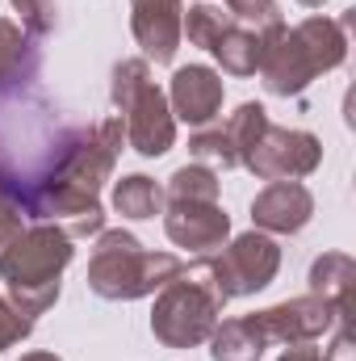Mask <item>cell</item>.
Returning a JSON list of instances; mask_svg holds the SVG:
<instances>
[{
    "instance_id": "6da1fadb",
    "label": "cell",
    "mask_w": 356,
    "mask_h": 361,
    "mask_svg": "<svg viewBox=\"0 0 356 361\" xmlns=\"http://www.w3.org/2000/svg\"><path fill=\"white\" fill-rule=\"evenodd\" d=\"M348 25L352 13L336 17H306L298 25H285L265 51L260 63V80L272 97H298L306 92L323 72H336L348 59Z\"/></svg>"
},
{
    "instance_id": "7a4b0ae2",
    "label": "cell",
    "mask_w": 356,
    "mask_h": 361,
    "mask_svg": "<svg viewBox=\"0 0 356 361\" xmlns=\"http://www.w3.org/2000/svg\"><path fill=\"white\" fill-rule=\"evenodd\" d=\"M76 248L72 235L51 227V223H25V231L0 252V277L8 290V302L25 315L38 319L59 302L63 269L72 265Z\"/></svg>"
},
{
    "instance_id": "3957f363",
    "label": "cell",
    "mask_w": 356,
    "mask_h": 361,
    "mask_svg": "<svg viewBox=\"0 0 356 361\" xmlns=\"http://www.w3.org/2000/svg\"><path fill=\"white\" fill-rule=\"evenodd\" d=\"M184 269L177 252H151L139 244V235L122 227H105L96 235V248L89 257V290L105 302H134L155 294Z\"/></svg>"
},
{
    "instance_id": "277c9868",
    "label": "cell",
    "mask_w": 356,
    "mask_h": 361,
    "mask_svg": "<svg viewBox=\"0 0 356 361\" xmlns=\"http://www.w3.org/2000/svg\"><path fill=\"white\" fill-rule=\"evenodd\" d=\"M109 97H113V109L122 118L126 147H134L143 160H155V156L172 152L177 118H172L168 92L151 80V63L147 59H122L113 68Z\"/></svg>"
},
{
    "instance_id": "5b68a950",
    "label": "cell",
    "mask_w": 356,
    "mask_h": 361,
    "mask_svg": "<svg viewBox=\"0 0 356 361\" xmlns=\"http://www.w3.org/2000/svg\"><path fill=\"white\" fill-rule=\"evenodd\" d=\"M222 298L218 290L193 269H184L155 290V307H151V336L164 345V349H197L210 341V332L218 328L222 319Z\"/></svg>"
},
{
    "instance_id": "8992f818",
    "label": "cell",
    "mask_w": 356,
    "mask_h": 361,
    "mask_svg": "<svg viewBox=\"0 0 356 361\" xmlns=\"http://www.w3.org/2000/svg\"><path fill=\"white\" fill-rule=\"evenodd\" d=\"M193 269L201 273L222 302L231 298H248V294H260L265 286H272V277L281 269V244L265 235V231H248V235H235L231 244H222L218 252H205L193 261Z\"/></svg>"
},
{
    "instance_id": "52a82bcc",
    "label": "cell",
    "mask_w": 356,
    "mask_h": 361,
    "mask_svg": "<svg viewBox=\"0 0 356 361\" xmlns=\"http://www.w3.org/2000/svg\"><path fill=\"white\" fill-rule=\"evenodd\" d=\"M122 143H126L122 118H105V122H96L89 130H72L59 143V152L51 156V164L30 180H59V185H72V189H84V193L101 197L105 180L117 169Z\"/></svg>"
},
{
    "instance_id": "ba28073f",
    "label": "cell",
    "mask_w": 356,
    "mask_h": 361,
    "mask_svg": "<svg viewBox=\"0 0 356 361\" xmlns=\"http://www.w3.org/2000/svg\"><path fill=\"white\" fill-rule=\"evenodd\" d=\"M323 164V143L310 130H289V126H272L256 139V147L243 156L239 169H248L260 180H302Z\"/></svg>"
},
{
    "instance_id": "9c48e42d",
    "label": "cell",
    "mask_w": 356,
    "mask_h": 361,
    "mask_svg": "<svg viewBox=\"0 0 356 361\" xmlns=\"http://www.w3.org/2000/svg\"><path fill=\"white\" fill-rule=\"evenodd\" d=\"M260 336L268 345H310L319 336H327L344 315L331 298H319V294H302V298H285L276 307H265L252 315Z\"/></svg>"
},
{
    "instance_id": "30bf717a",
    "label": "cell",
    "mask_w": 356,
    "mask_h": 361,
    "mask_svg": "<svg viewBox=\"0 0 356 361\" xmlns=\"http://www.w3.org/2000/svg\"><path fill=\"white\" fill-rule=\"evenodd\" d=\"M164 231L177 248L205 257L231 240V214L222 202H164Z\"/></svg>"
},
{
    "instance_id": "8fae6325",
    "label": "cell",
    "mask_w": 356,
    "mask_h": 361,
    "mask_svg": "<svg viewBox=\"0 0 356 361\" xmlns=\"http://www.w3.org/2000/svg\"><path fill=\"white\" fill-rule=\"evenodd\" d=\"M314 219V193L302 180H268L252 197V227L265 235H298Z\"/></svg>"
},
{
    "instance_id": "7c38bea8",
    "label": "cell",
    "mask_w": 356,
    "mask_h": 361,
    "mask_svg": "<svg viewBox=\"0 0 356 361\" xmlns=\"http://www.w3.org/2000/svg\"><path fill=\"white\" fill-rule=\"evenodd\" d=\"M222 72L205 68V63H189L172 72V85H168V105H172V118L189 122V126H210L218 114H222Z\"/></svg>"
},
{
    "instance_id": "4fadbf2b",
    "label": "cell",
    "mask_w": 356,
    "mask_h": 361,
    "mask_svg": "<svg viewBox=\"0 0 356 361\" xmlns=\"http://www.w3.org/2000/svg\"><path fill=\"white\" fill-rule=\"evenodd\" d=\"M180 0H130V34L143 47V59L172 63L180 51Z\"/></svg>"
},
{
    "instance_id": "5bb4252c",
    "label": "cell",
    "mask_w": 356,
    "mask_h": 361,
    "mask_svg": "<svg viewBox=\"0 0 356 361\" xmlns=\"http://www.w3.org/2000/svg\"><path fill=\"white\" fill-rule=\"evenodd\" d=\"M285 30V17H272L265 25H248V21H235L231 17V25L218 34V42L210 47V55L218 59V68L227 72V76H256L260 72V63H265V51L268 42L276 38Z\"/></svg>"
},
{
    "instance_id": "9a60e30c",
    "label": "cell",
    "mask_w": 356,
    "mask_h": 361,
    "mask_svg": "<svg viewBox=\"0 0 356 361\" xmlns=\"http://www.w3.org/2000/svg\"><path fill=\"white\" fill-rule=\"evenodd\" d=\"M34 76H38V47H34V38L17 21L0 17V97L30 89Z\"/></svg>"
},
{
    "instance_id": "2e32d148",
    "label": "cell",
    "mask_w": 356,
    "mask_h": 361,
    "mask_svg": "<svg viewBox=\"0 0 356 361\" xmlns=\"http://www.w3.org/2000/svg\"><path fill=\"white\" fill-rule=\"evenodd\" d=\"M352 286H356V265L348 252H323L310 265V294L331 298L344 319H352Z\"/></svg>"
},
{
    "instance_id": "e0dca14e",
    "label": "cell",
    "mask_w": 356,
    "mask_h": 361,
    "mask_svg": "<svg viewBox=\"0 0 356 361\" xmlns=\"http://www.w3.org/2000/svg\"><path fill=\"white\" fill-rule=\"evenodd\" d=\"M268 341L260 336L252 315H235V319H218V328L210 332V353L214 361H260Z\"/></svg>"
},
{
    "instance_id": "ac0fdd59",
    "label": "cell",
    "mask_w": 356,
    "mask_h": 361,
    "mask_svg": "<svg viewBox=\"0 0 356 361\" xmlns=\"http://www.w3.org/2000/svg\"><path fill=\"white\" fill-rule=\"evenodd\" d=\"M113 210L130 223L155 219V214H164V185L151 180L147 173H130V177L113 180Z\"/></svg>"
},
{
    "instance_id": "d6986e66",
    "label": "cell",
    "mask_w": 356,
    "mask_h": 361,
    "mask_svg": "<svg viewBox=\"0 0 356 361\" xmlns=\"http://www.w3.org/2000/svg\"><path fill=\"white\" fill-rule=\"evenodd\" d=\"M25 180L0 160V252L25 231Z\"/></svg>"
},
{
    "instance_id": "ffe728a7",
    "label": "cell",
    "mask_w": 356,
    "mask_h": 361,
    "mask_svg": "<svg viewBox=\"0 0 356 361\" xmlns=\"http://www.w3.org/2000/svg\"><path fill=\"white\" fill-rule=\"evenodd\" d=\"M222 193V180L214 169L205 164H184L168 177V189H164V202H218Z\"/></svg>"
},
{
    "instance_id": "44dd1931",
    "label": "cell",
    "mask_w": 356,
    "mask_h": 361,
    "mask_svg": "<svg viewBox=\"0 0 356 361\" xmlns=\"http://www.w3.org/2000/svg\"><path fill=\"white\" fill-rule=\"evenodd\" d=\"M227 25H231V13H227L222 4L201 0V4H189V8H184V17H180V38H189L193 47L210 51Z\"/></svg>"
},
{
    "instance_id": "7402d4cb",
    "label": "cell",
    "mask_w": 356,
    "mask_h": 361,
    "mask_svg": "<svg viewBox=\"0 0 356 361\" xmlns=\"http://www.w3.org/2000/svg\"><path fill=\"white\" fill-rule=\"evenodd\" d=\"M268 126V109L260 105V101H243L231 118H227V139H231V147H235V156H239V164H243V156L256 147V139L265 135Z\"/></svg>"
},
{
    "instance_id": "603a6c76",
    "label": "cell",
    "mask_w": 356,
    "mask_h": 361,
    "mask_svg": "<svg viewBox=\"0 0 356 361\" xmlns=\"http://www.w3.org/2000/svg\"><path fill=\"white\" fill-rule=\"evenodd\" d=\"M189 152H193L197 164H205V169H214V173L239 169V156H235V147H231V139H227L222 126H201V130L189 139Z\"/></svg>"
},
{
    "instance_id": "cb8c5ba5",
    "label": "cell",
    "mask_w": 356,
    "mask_h": 361,
    "mask_svg": "<svg viewBox=\"0 0 356 361\" xmlns=\"http://www.w3.org/2000/svg\"><path fill=\"white\" fill-rule=\"evenodd\" d=\"M8 4L17 8L21 30H25L30 38H46V34H55V25H59V8H55V0H8Z\"/></svg>"
},
{
    "instance_id": "d4e9b609",
    "label": "cell",
    "mask_w": 356,
    "mask_h": 361,
    "mask_svg": "<svg viewBox=\"0 0 356 361\" xmlns=\"http://www.w3.org/2000/svg\"><path fill=\"white\" fill-rule=\"evenodd\" d=\"M30 332H34V319H25L8 298H0V353L13 349V345H21Z\"/></svg>"
},
{
    "instance_id": "484cf974",
    "label": "cell",
    "mask_w": 356,
    "mask_h": 361,
    "mask_svg": "<svg viewBox=\"0 0 356 361\" xmlns=\"http://www.w3.org/2000/svg\"><path fill=\"white\" fill-rule=\"evenodd\" d=\"M222 4H227V13L235 21H248V25H265L272 17H281L276 13V0H222Z\"/></svg>"
},
{
    "instance_id": "4316f807",
    "label": "cell",
    "mask_w": 356,
    "mask_h": 361,
    "mask_svg": "<svg viewBox=\"0 0 356 361\" xmlns=\"http://www.w3.org/2000/svg\"><path fill=\"white\" fill-rule=\"evenodd\" d=\"M323 361H356L352 319H340L336 324V341H331V349H323Z\"/></svg>"
},
{
    "instance_id": "83f0119b",
    "label": "cell",
    "mask_w": 356,
    "mask_h": 361,
    "mask_svg": "<svg viewBox=\"0 0 356 361\" xmlns=\"http://www.w3.org/2000/svg\"><path fill=\"white\" fill-rule=\"evenodd\" d=\"M276 361H323V353H319L314 345H289Z\"/></svg>"
},
{
    "instance_id": "f1b7e54d",
    "label": "cell",
    "mask_w": 356,
    "mask_h": 361,
    "mask_svg": "<svg viewBox=\"0 0 356 361\" xmlns=\"http://www.w3.org/2000/svg\"><path fill=\"white\" fill-rule=\"evenodd\" d=\"M21 361H63V357H55V353H42V349H38V353H25Z\"/></svg>"
},
{
    "instance_id": "f546056e",
    "label": "cell",
    "mask_w": 356,
    "mask_h": 361,
    "mask_svg": "<svg viewBox=\"0 0 356 361\" xmlns=\"http://www.w3.org/2000/svg\"><path fill=\"white\" fill-rule=\"evenodd\" d=\"M298 4H302V8H323L327 0H298Z\"/></svg>"
}]
</instances>
